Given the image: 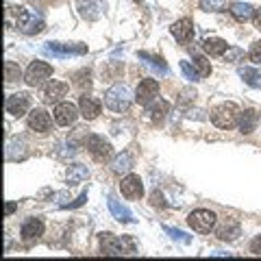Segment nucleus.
I'll return each instance as SVG.
<instances>
[{"label":"nucleus","mask_w":261,"mask_h":261,"mask_svg":"<svg viewBox=\"0 0 261 261\" xmlns=\"http://www.w3.org/2000/svg\"><path fill=\"white\" fill-rule=\"evenodd\" d=\"M130 100H133V98H130V92L124 85H113L107 89V94H105V105H107V109L116 111V113L128 111Z\"/></svg>","instance_id":"obj_1"},{"label":"nucleus","mask_w":261,"mask_h":261,"mask_svg":"<svg viewBox=\"0 0 261 261\" xmlns=\"http://www.w3.org/2000/svg\"><path fill=\"white\" fill-rule=\"evenodd\" d=\"M15 27H18L24 35H37L44 31V20L35 9H20L18 18H15Z\"/></svg>","instance_id":"obj_2"},{"label":"nucleus","mask_w":261,"mask_h":261,"mask_svg":"<svg viewBox=\"0 0 261 261\" xmlns=\"http://www.w3.org/2000/svg\"><path fill=\"white\" fill-rule=\"evenodd\" d=\"M238 120H240V109L235 107L233 102H224L211 111V122H214L218 128H231V126H235Z\"/></svg>","instance_id":"obj_3"},{"label":"nucleus","mask_w":261,"mask_h":261,"mask_svg":"<svg viewBox=\"0 0 261 261\" xmlns=\"http://www.w3.org/2000/svg\"><path fill=\"white\" fill-rule=\"evenodd\" d=\"M187 222H190V226L194 228V231L198 233H209L211 228L216 226V214L209 209H196L190 214V218H187Z\"/></svg>","instance_id":"obj_4"},{"label":"nucleus","mask_w":261,"mask_h":261,"mask_svg":"<svg viewBox=\"0 0 261 261\" xmlns=\"http://www.w3.org/2000/svg\"><path fill=\"white\" fill-rule=\"evenodd\" d=\"M50 74H53V68L48 63H44V61H33L29 65L24 81H27V85H31V87H39V85H44L46 81L50 79Z\"/></svg>","instance_id":"obj_5"},{"label":"nucleus","mask_w":261,"mask_h":261,"mask_svg":"<svg viewBox=\"0 0 261 261\" xmlns=\"http://www.w3.org/2000/svg\"><path fill=\"white\" fill-rule=\"evenodd\" d=\"M44 53L57 57V59H68L70 55H85L87 46L85 44H59V42H53V44L44 46Z\"/></svg>","instance_id":"obj_6"},{"label":"nucleus","mask_w":261,"mask_h":261,"mask_svg":"<svg viewBox=\"0 0 261 261\" xmlns=\"http://www.w3.org/2000/svg\"><path fill=\"white\" fill-rule=\"evenodd\" d=\"M159 98V83L154 79H144L140 85H137V92H135V100L144 105V107H148L152 100H157Z\"/></svg>","instance_id":"obj_7"},{"label":"nucleus","mask_w":261,"mask_h":261,"mask_svg":"<svg viewBox=\"0 0 261 261\" xmlns=\"http://www.w3.org/2000/svg\"><path fill=\"white\" fill-rule=\"evenodd\" d=\"M76 9L81 18L85 20H98L107 9V0H76Z\"/></svg>","instance_id":"obj_8"},{"label":"nucleus","mask_w":261,"mask_h":261,"mask_svg":"<svg viewBox=\"0 0 261 261\" xmlns=\"http://www.w3.org/2000/svg\"><path fill=\"white\" fill-rule=\"evenodd\" d=\"M87 150L92 152V157L98 161H105L111 157V144L105 140L102 135H89L87 137Z\"/></svg>","instance_id":"obj_9"},{"label":"nucleus","mask_w":261,"mask_h":261,"mask_svg":"<svg viewBox=\"0 0 261 261\" xmlns=\"http://www.w3.org/2000/svg\"><path fill=\"white\" fill-rule=\"evenodd\" d=\"M7 113H11L13 118H22L24 113H29V107H31V98L29 94H11L9 98H7Z\"/></svg>","instance_id":"obj_10"},{"label":"nucleus","mask_w":261,"mask_h":261,"mask_svg":"<svg viewBox=\"0 0 261 261\" xmlns=\"http://www.w3.org/2000/svg\"><path fill=\"white\" fill-rule=\"evenodd\" d=\"M120 192H122V196H124V198H128V200L142 198V194H144L142 178H140V176H135V174H128L126 178H122Z\"/></svg>","instance_id":"obj_11"},{"label":"nucleus","mask_w":261,"mask_h":261,"mask_svg":"<svg viewBox=\"0 0 261 261\" xmlns=\"http://www.w3.org/2000/svg\"><path fill=\"white\" fill-rule=\"evenodd\" d=\"M79 118V111L76 107L72 102H59L55 107V122L59 126H70V124H74Z\"/></svg>","instance_id":"obj_12"},{"label":"nucleus","mask_w":261,"mask_h":261,"mask_svg":"<svg viewBox=\"0 0 261 261\" xmlns=\"http://www.w3.org/2000/svg\"><path fill=\"white\" fill-rule=\"evenodd\" d=\"M50 124H53V120L44 109L29 111V126L33 130H37V133H48V130H50Z\"/></svg>","instance_id":"obj_13"},{"label":"nucleus","mask_w":261,"mask_h":261,"mask_svg":"<svg viewBox=\"0 0 261 261\" xmlns=\"http://www.w3.org/2000/svg\"><path fill=\"white\" fill-rule=\"evenodd\" d=\"M68 94V85L63 83V81H50L46 87H44V92H42V100L44 102H59L61 98Z\"/></svg>","instance_id":"obj_14"},{"label":"nucleus","mask_w":261,"mask_h":261,"mask_svg":"<svg viewBox=\"0 0 261 261\" xmlns=\"http://www.w3.org/2000/svg\"><path fill=\"white\" fill-rule=\"evenodd\" d=\"M44 233V222L39 218H29L27 222L22 224V231H20V235H22V240L27 242V244H31V242H35L39 235Z\"/></svg>","instance_id":"obj_15"},{"label":"nucleus","mask_w":261,"mask_h":261,"mask_svg":"<svg viewBox=\"0 0 261 261\" xmlns=\"http://www.w3.org/2000/svg\"><path fill=\"white\" fill-rule=\"evenodd\" d=\"M172 35H174V39H176L178 44L190 42L192 35H194V24H192V20L183 18V20L174 22V27H172Z\"/></svg>","instance_id":"obj_16"},{"label":"nucleus","mask_w":261,"mask_h":261,"mask_svg":"<svg viewBox=\"0 0 261 261\" xmlns=\"http://www.w3.org/2000/svg\"><path fill=\"white\" fill-rule=\"evenodd\" d=\"M100 246H102V255H109V257L124 255V250H122V240L120 238H113L111 233H105L102 235Z\"/></svg>","instance_id":"obj_17"},{"label":"nucleus","mask_w":261,"mask_h":261,"mask_svg":"<svg viewBox=\"0 0 261 261\" xmlns=\"http://www.w3.org/2000/svg\"><path fill=\"white\" fill-rule=\"evenodd\" d=\"M81 116L85 120H96L98 113H100V102L92 96H81Z\"/></svg>","instance_id":"obj_18"},{"label":"nucleus","mask_w":261,"mask_h":261,"mask_svg":"<svg viewBox=\"0 0 261 261\" xmlns=\"http://www.w3.org/2000/svg\"><path fill=\"white\" fill-rule=\"evenodd\" d=\"M240 224L235 222V220H226V222L218 228V238L222 242H235L240 238Z\"/></svg>","instance_id":"obj_19"},{"label":"nucleus","mask_w":261,"mask_h":261,"mask_svg":"<svg viewBox=\"0 0 261 261\" xmlns=\"http://www.w3.org/2000/svg\"><path fill=\"white\" fill-rule=\"evenodd\" d=\"M259 122V113L252 111V109H246L240 113V130L242 133H252Z\"/></svg>","instance_id":"obj_20"},{"label":"nucleus","mask_w":261,"mask_h":261,"mask_svg":"<svg viewBox=\"0 0 261 261\" xmlns=\"http://www.w3.org/2000/svg\"><path fill=\"white\" fill-rule=\"evenodd\" d=\"M109 211H111V216L118 220V222H133V216H130V211L122 205L120 200L116 198H109Z\"/></svg>","instance_id":"obj_21"},{"label":"nucleus","mask_w":261,"mask_h":261,"mask_svg":"<svg viewBox=\"0 0 261 261\" xmlns=\"http://www.w3.org/2000/svg\"><path fill=\"white\" fill-rule=\"evenodd\" d=\"M87 176H89V170H87V166H81V163H74V166H70V168H68V174H65V178H68L70 185L83 183Z\"/></svg>","instance_id":"obj_22"},{"label":"nucleus","mask_w":261,"mask_h":261,"mask_svg":"<svg viewBox=\"0 0 261 261\" xmlns=\"http://www.w3.org/2000/svg\"><path fill=\"white\" fill-rule=\"evenodd\" d=\"M168 109H170V105L163 100V98H157V100H152V102L148 105V113H150L152 122H161L163 118H166Z\"/></svg>","instance_id":"obj_23"},{"label":"nucleus","mask_w":261,"mask_h":261,"mask_svg":"<svg viewBox=\"0 0 261 261\" xmlns=\"http://www.w3.org/2000/svg\"><path fill=\"white\" fill-rule=\"evenodd\" d=\"M140 59H144V63L148 65V68H152L157 74H168V72H170V68L163 63L161 57H152L148 53H140Z\"/></svg>","instance_id":"obj_24"},{"label":"nucleus","mask_w":261,"mask_h":261,"mask_svg":"<svg viewBox=\"0 0 261 261\" xmlns=\"http://www.w3.org/2000/svg\"><path fill=\"white\" fill-rule=\"evenodd\" d=\"M202 48L209 53V55H214V57H220V55H224L226 53V42L224 39H220V37H214V39H205L202 42Z\"/></svg>","instance_id":"obj_25"},{"label":"nucleus","mask_w":261,"mask_h":261,"mask_svg":"<svg viewBox=\"0 0 261 261\" xmlns=\"http://www.w3.org/2000/svg\"><path fill=\"white\" fill-rule=\"evenodd\" d=\"M130 168H133V159H130L128 152H122V154H118V157L113 159V172L122 174V172H128Z\"/></svg>","instance_id":"obj_26"},{"label":"nucleus","mask_w":261,"mask_h":261,"mask_svg":"<svg viewBox=\"0 0 261 261\" xmlns=\"http://www.w3.org/2000/svg\"><path fill=\"white\" fill-rule=\"evenodd\" d=\"M240 76L244 79V83H248L252 87H259L261 85V74H259L255 68H248V65H244V68H240Z\"/></svg>","instance_id":"obj_27"},{"label":"nucleus","mask_w":261,"mask_h":261,"mask_svg":"<svg viewBox=\"0 0 261 261\" xmlns=\"http://www.w3.org/2000/svg\"><path fill=\"white\" fill-rule=\"evenodd\" d=\"M231 13H233L238 20L244 22V20H248L255 11H252V5H248V3H233V5H231Z\"/></svg>","instance_id":"obj_28"},{"label":"nucleus","mask_w":261,"mask_h":261,"mask_svg":"<svg viewBox=\"0 0 261 261\" xmlns=\"http://www.w3.org/2000/svg\"><path fill=\"white\" fill-rule=\"evenodd\" d=\"M22 72H20V65L13 63V61H5V79L7 83H15V81H20Z\"/></svg>","instance_id":"obj_29"},{"label":"nucleus","mask_w":261,"mask_h":261,"mask_svg":"<svg viewBox=\"0 0 261 261\" xmlns=\"http://www.w3.org/2000/svg\"><path fill=\"white\" fill-rule=\"evenodd\" d=\"M163 231H166L170 238H172L174 242H178V244H192V235H187V233H183L181 228H172V226H163Z\"/></svg>","instance_id":"obj_30"},{"label":"nucleus","mask_w":261,"mask_h":261,"mask_svg":"<svg viewBox=\"0 0 261 261\" xmlns=\"http://www.w3.org/2000/svg\"><path fill=\"white\" fill-rule=\"evenodd\" d=\"M194 65H196V70H198L200 76H209V74H211V65H209V61H207V57L194 55Z\"/></svg>","instance_id":"obj_31"},{"label":"nucleus","mask_w":261,"mask_h":261,"mask_svg":"<svg viewBox=\"0 0 261 261\" xmlns=\"http://www.w3.org/2000/svg\"><path fill=\"white\" fill-rule=\"evenodd\" d=\"M200 9L202 11H222L226 9V0H200Z\"/></svg>","instance_id":"obj_32"},{"label":"nucleus","mask_w":261,"mask_h":261,"mask_svg":"<svg viewBox=\"0 0 261 261\" xmlns=\"http://www.w3.org/2000/svg\"><path fill=\"white\" fill-rule=\"evenodd\" d=\"M181 70H183L185 79H187V81H192V83H198V81H200L198 70H196L194 65H190V61H181Z\"/></svg>","instance_id":"obj_33"},{"label":"nucleus","mask_w":261,"mask_h":261,"mask_svg":"<svg viewBox=\"0 0 261 261\" xmlns=\"http://www.w3.org/2000/svg\"><path fill=\"white\" fill-rule=\"evenodd\" d=\"M240 59H244V50H242V48H238V46L226 48V53H224V61L235 63V61H240Z\"/></svg>","instance_id":"obj_34"},{"label":"nucleus","mask_w":261,"mask_h":261,"mask_svg":"<svg viewBox=\"0 0 261 261\" xmlns=\"http://www.w3.org/2000/svg\"><path fill=\"white\" fill-rule=\"evenodd\" d=\"M248 57H250V61H252V63H261V42H255V44L250 46Z\"/></svg>","instance_id":"obj_35"},{"label":"nucleus","mask_w":261,"mask_h":261,"mask_svg":"<svg viewBox=\"0 0 261 261\" xmlns=\"http://www.w3.org/2000/svg\"><path fill=\"white\" fill-rule=\"evenodd\" d=\"M122 240V250H124V255H133L135 252V242L128 238V235H124V238H120Z\"/></svg>","instance_id":"obj_36"},{"label":"nucleus","mask_w":261,"mask_h":261,"mask_svg":"<svg viewBox=\"0 0 261 261\" xmlns=\"http://www.w3.org/2000/svg\"><path fill=\"white\" fill-rule=\"evenodd\" d=\"M194 98H196V92H190V89H185V92L181 94V98H178V107H183V105H187V102H194Z\"/></svg>","instance_id":"obj_37"},{"label":"nucleus","mask_w":261,"mask_h":261,"mask_svg":"<svg viewBox=\"0 0 261 261\" xmlns=\"http://www.w3.org/2000/svg\"><path fill=\"white\" fill-rule=\"evenodd\" d=\"M85 200H87V192L81 194L74 202H68V205H65V209H76V207H81V205H85Z\"/></svg>","instance_id":"obj_38"},{"label":"nucleus","mask_w":261,"mask_h":261,"mask_svg":"<svg viewBox=\"0 0 261 261\" xmlns=\"http://www.w3.org/2000/svg\"><path fill=\"white\" fill-rule=\"evenodd\" d=\"M250 252L252 255H261V235H257V238L250 242Z\"/></svg>","instance_id":"obj_39"},{"label":"nucleus","mask_w":261,"mask_h":261,"mask_svg":"<svg viewBox=\"0 0 261 261\" xmlns=\"http://www.w3.org/2000/svg\"><path fill=\"white\" fill-rule=\"evenodd\" d=\"M150 202H152L154 207H163V205H166V202H163V196H161L159 192H152V196H150Z\"/></svg>","instance_id":"obj_40"},{"label":"nucleus","mask_w":261,"mask_h":261,"mask_svg":"<svg viewBox=\"0 0 261 261\" xmlns=\"http://www.w3.org/2000/svg\"><path fill=\"white\" fill-rule=\"evenodd\" d=\"M252 24H255V29L261 31V9H255V13H252Z\"/></svg>","instance_id":"obj_41"},{"label":"nucleus","mask_w":261,"mask_h":261,"mask_svg":"<svg viewBox=\"0 0 261 261\" xmlns=\"http://www.w3.org/2000/svg\"><path fill=\"white\" fill-rule=\"evenodd\" d=\"M15 207H18V205H15V202H7V207H5V211H7V216H11V214H13V211H15Z\"/></svg>","instance_id":"obj_42"},{"label":"nucleus","mask_w":261,"mask_h":261,"mask_svg":"<svg viewBox=\"0 0 261 261\" xmlns=\"http://www.w3.org/2000/svg\"><path fill=\"white\" fill-rule=\"evenodd\" d=\"M209 255H211V257H231L228 252H218V250H216V252H209Z\"/></svg>","instance_id":"obj_43"}]
</instances>
